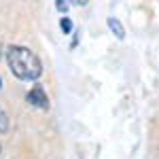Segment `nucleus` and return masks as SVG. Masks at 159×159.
<instances>
[{"label":"nucleus","instance_id":"1a4fd4ad","mask_svg":"<svg viewBox=\"0 0 159 159\" xmlns=\"http://www.w3.org/2000/svg\"><path fill=\"white\" fill-rule=\"evenodd\" d=\"M0 151H2V144H0Z\"/></svg>","mask_w":159,"mask_h":159},{"label":"nucleus","instance_id":"f257e3e1","mask_svg":"<svg viewBox=\"0 0 159 159\" xmlns=\"http://www.w3.org/2000/svg\"><path fill=\"white\" fill-rule=\"evenodd\" d=\"M7 64L13 76H17L19 81H36L43 74V64L36 57V53L21 45H13L7 49Z\"/></svg>","mask_w":159,"mask_h":159},{"label":"nucleus","instance_id":"6e6552de","mask_svg":"<svg viewBox=\"0 0 159 159\" xmlns=\"http://www.w3.org/2000/svg\"><path fill=\"white\" fill-rule=\"evenodd\" d=\"M0 87H2V81H0Z\"/></svg>","mask_w":159,"mask_h":159},{"label":"nucleus","instance_id":"20e7f679","mask_svg":"<svg viewBox=\"0 0 159 159\" xmlns=\"http://www.w3.org/2000/svg\"><path fill=\"white\" fill-rule=\"evenodd\" d=\"M7 132H9V115L0 106V134H7Z\"/></svg>","mask_w":159,"mask_h":159},{"label":"nucleus","instance_id":"0eeeda50","mask_svg":"<svg viewBox=\"0 0 159 159\" xmlns=\"http://www.w3.org/2000/svg\"><path fill=\"white\" fill-rule=\"evenodd\" d=\"M70 2H72L74 7H87L89 4V0H70Z\"/></svg>","mask_w":159,"mask_h":159},{"label":"nucleus","instance_id":"423d86ee","mask_svg":"<svg viewBox=\"0 0 159 159\" xmlns=\"http://www.w3.org/2000/svg\"><path fill=\"white\" fill-rule=\"evenodd\" d=\"M55 9L60 13H66L68 11V2H66V0H55Z\"/></svg>","mask_w":159,"mask_h":159},{"label":"nucleus","instance_id":"7ed1b4c3","mask_svg":"<svg viewBox=\"0 0 159 159\" xmlns=\"http://www.w3.org/2000/svg\"><path fill=\"white\" fill-rule=\"evenodd\" d=\"M106 25H108V30H110V32H112L117 38H119V40H123V38H125V30H123V25H121V21H119V19L108 17V19H106Z\"/></svg>","mask_w":159,"mask_h":159},{"label":"nucleus","instance_id":"f03ea898","mask_svg":"<svg viewBox=\"0 0 159 159\" xmlns=\"http://www.w3.org/2000/svg\"><path fill=\"white\" fill-rule=\"evenodd\" d=\"M25 100H28V104H32V106H36V108H40V110L49 108V98H47V93L43 91V87L30 89V91L25 93Z\"/></svg>","mask_w":159,"mask_h":159},{"label":"nucleus","instance_id":"39448f33","mask_svg":"<svg viewBox=\"0 0 159 159\" xmlns=\"http://www.w3.org/2000/svg\"><path fill=\"white\" fill-rule=\"evenodd\" d=\"M60 28H61L64 34H70V32H72V21H70V17H61Z\"/></svg>","mask_w":159,"mask_h":159}]
</instances>
